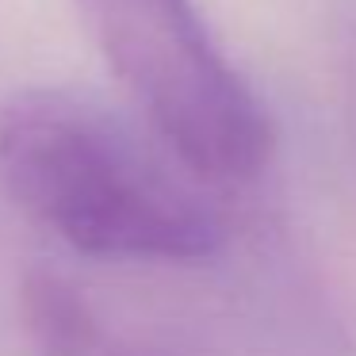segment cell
Instances as JSON below:
<instances>
[{"label": "cell", "instance_id": "1", "mask_svg": "<svg viewBox=\"0 0 356 356\" xmlns=\"http://www.w3.org/2000/svg\"><path fill=\"white\" fill-rule=\"evenodd\" d=\"M0 184L35 226L88 257L200 264L226 241L200 177L70 88H27L0 108Z\"/></svg>", "mask_w": 356, "mask_h": 356}, {"label": "cell", "instance_id": "2", "mask_svg": "<svg viewBox=\"0 0 356 356\" xmlns=\"http://www.w3.org/2000/svg\"><path fill=\"white\" fill-rule=\"evenodd\" d=\"M154 138L211 184L257 180L276 131L192 0H73Z\"/></svg>", "mask_w": 356, "mask_h": 356}, {"label": "cell", "instance_id": "3", "mask_svg": "<svg viewBox=\"0 0 356 356\" xmlns=\"http://www.w3.org/2000/svg\"><path fill=\"white\" fill-rule=\"evenodd\" d=\"M24 325L35 356H177L172 348L108 325L96 302L54 268L24 280Z\"/></svg>", "mask_w": 356, "mask_h": 356}]
</instances>
